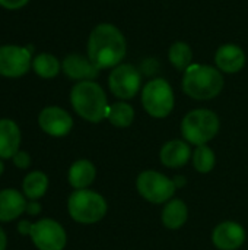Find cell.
I'll return each mask as SVG.
<instances>
[{
    "label": "cell",
    "instance_id": "obj_12",
    "mask_svg": "<svg viewBox=\"0 0 248 250\" xmlns=\"http://www.w3.org/2000/svg\"><path fill=\"white\" fill-rule=\"evenodd\" d=\"M212 242L219 250L240 249L246 242V230L235 221H224L215 227Z\"/></svg>",
    "mask_w": 248,
    "mask_h": 250
},
{
    "label": "cell",
    "instance_id": "obj_14",
    "mask_svg": "<svg viewBox=\"0 0 248 250\" xmlns=\"http://www.w3.org/2000/svg\"><path fill=\"white\" fill-rule=\"evenodd\" d=\"M215 63L224 73H238L246 66V53L237 44H224L215 53Z\"/></svg>",
    "mask_w": 248,
    "mask_h": 250
},
{
    "label": "cell",
    "instance_id": "obj_15",
    "mask_svg": "<svg viewBox=\"0 0 248 250\" xmlns=\"http://www.w3.org/2000/svg\"><path fill=\"white\" fill-rule=\"evenodd\" d=\"M191 158L190 145L186 141L172 139L162 145L159 151V160L162 166L168 168H180L184 167Z\"/></svg>",
    "mask_w": 248,
    "mask_h": 250
},
{
    "label": "cell",
    "instance_id": "obj_22",
    "mask_svg": "<svg viewBox=\"0 0 248 250\" xmlns=\"http://www.w3.org/2000/svg\"><path fill=\"white\" fill-rule=\"evenodd\" d=\"M107 119L115 127H129L134 120V110L126 101H118L110 105Z\"/></svg>",
    "mask_w": 248,
    "mask_h": 250
},
{
    "label": "cell",
    "instance_id": "obj_29",
    "mask_svg": "<svg viewBox=\"0 0 248 250\" xmlns=\"http://www.w3.org/2000/svg\"><path fill=\"white\" fill-rule=\"evenodd\" d=\"M6 246H7V237L3 229L0 227V250H6Z\"/></svg>",
    "mask_w": 248,
    "mask_h": 250
},
{
    "label": "cell",
    "instance_id": "obj_4",
    "mask_svg": "<svg viewBox=\"0 0 248 250\" xmlns=\"http://www.w3.org/2000/svg\"><path fill=\"white\" fill-rule=\"evenodd\" d=\"M219 117L208 108H196L187 113L181 122V135L187 144L200 146L212 141L219 132Z\"/></svg>",
    "mask_w": 248,
    "mask_h": 250
},
{
    "label": "cell",
    "instance_id": "obj_31",
    "mask_svg": "<svg viewBox=\"0 0 248 250\" xmlns=\"http://www.w3.org/2000/svg\"><path fill=\"white\" fill-rule=\"evenodd\" d=\"M3 170H4V166H3V163H1V160H0V176L3 174Z\"/></svg>",
    "mask_w": 248,
    "mask_h": 250
},
{
    "label": "cell",
    "instance_id": "obj_18",
    "mask_svg": "<svg viewBox=\"0 0 248 250\" xmlns=\"http://www.w3.org/2000/svg\"><path fill=\"white\" fill-rule=\"evenodd\" d=\"M95 177H96V168L89 160L75 161L70 166L69 174H67V180H69L70 186L75 188L76 190L86 189L88 186H91L94 183Z\"/></svg>",
    "mask_w": 248,
    "mask_h": 250
},
{
    "label": "cell",
    "instance_id": "obj_17",
    "mask_svg": "<svg viewBox=\"0 0 248 250\" xmlns=\"http://www.w3.org/2000/svg\"><path fill=\"white\" fill-rule=\"evenodd\" d=\"M20 145L19 126L10 119H0V160L12 158Z\"/></svg>",
    "mask_w": 248,
    "mask_h": 250
},
{
    "label": "cell",
    "instance_id": "obj_2",
    "mask_svg": "<svg viewBox=\"0 0 248 250\" xmlns=\"http://www.w3.org/2000/svg\"><path fill=\"white\" fill-rule=\"evenodd\" d=\"M73 110L86 122L99 123L107 119L108 100L102 86L94 81H80L70 91Z\"/></svg>",
    "mask_w": 248,
    "mask_h": 250
},
{
    "label": "cell",
    "instance_id": "obj_16",
    "mask_svg": "<svg viewBox=\"0 0 248 250\" xmlns=\"http://www.w3.org/2000/svg\"><path fill=\"white\" fill-rule=\"evenodd\" d=\"M26 201L16 189L0 190V221L7 223L16 220L26 209Z\"/></svg>",
    "mask_w": 248,
    "mask_h": 250
},
{
    "label": "cell",
    "instance_id": "obj_26",
    "mask_svg": "<svg viewBox=\"0 0 248 250\" xmlns=\"http://www.w3.org/2000/svg\"><path fill=\"white\" fill-rule=\"evenodd\" d=\"M29 0H0V6L7 10H16L28 4Z\"/></svg>",
    "mask_w": 248,
    "mask_h": 250
},
{
    "label": "cell",
    "instance_id": "obj_28",
    "mask_svg": "<svg viewBox=\"0 0 248 250\" xmlns=\"http://www.w3.org/2000/svg\"><path fill=\"white\" fill-rule=\"evenodd\" d=\"M25 212H26V214H29V215H38V214L41 212V205H39L37 201H31V202H28V204H26V209H25Z\"/></svg>",
    "mask_w": 248,
    "mask_h": 250
},
{
    "label": "cell",
    "instance_id": "obj_20",
    "mask_svg": "<svg viewBox=\"0 0 248 250\" xmlns=\"http://www.w3.org/2000/svg\"><path fill=\"white\" fill-rule=\"evenodd\" d=\"M47 189H48V177L42 171H31L23 179L22 190L23 195L31 201H37L42 198Z\"/></svg>",
    "mask_w": 248,
    "mask_h": 250
},
{
    "label": "cell",
    "instance_id": "obj_23",
    "mask_svg": "<svg viewBox=\"0 0 248 250\" xmlns=\"http://www.w3.org/2000/svg\"><path fill=\"white\" fill-rule=\"evenodd\" d=\"M168 59L171 64L178 70H186L189 66H191L193 60V51L190 45L184 41L174 42L168 50Z\"/></svg>",
    "mask_w": 248,
    "mask_h": 250
},
{
    "label": "cell",
    "instance_id": "obj_30",
    "mask_svg": "<svg viewBox=\"0 0 248 250\" xmlns=\"http://www.w3.org/2000/svg\"><path fill=\"white\" fill-rule=\"evenodd\" d=\"M174 183H175V186H177V188H181V186H184V185H186V179H184L183 176H177V177L174 179Z\"/></svg>",
    "mask_w": 248,
    "mask_h": 250
},
{
    "label": "cell",
    "instance_id": "obj_10",
    "mask_svg": "<svg viewBox=\"0 0 248 250\" xmlns=\"http://www.w3.org/2000/svg\"><path fill=\"white\" fill-rule=\"evenodd\" d=\"M31 239L38 250H63L67 243L61 224L50 218H42L32 224Z\"/></svg>",
    "mask_w": 248,
    "mask_h": 250
},
{
    "label": "cell",
    "instance_id": "obj_6",
    "mask_svg": "<svg viewBox=\"0 0 248 250\" xmlns=\"http://www.w3.org/2000/svg\"><path fill=\"white\" fill-rule=\"evenodd\" d=\"M174 104V91L168 81L155 78L142 88V105L149 116L164 119L171 114Z\"/></svg>",
    "mask_w": 248,
    "mask_h": 250
},
{
    "label": "cell",
    "instance_id": "obj_7",
    "mask_svg": "<svg viewBox=\"0 0 248 250\" xmlns=\"http://www.w3.org/2000/svg\"><path fill=\"white\" fill-rule=\"evenodd\" d=\"M136 189L139 195L151 204H167L172 199L177 186L174 180L168 179L165 174L146 170L137 176Z\"/></svg>",
    "mask_w": 248,
    "mask_h": 250
},
{
    "label": "cell",
    "instance_id": "obj_11",
    "mask_svg": "<svg viewBox=\"0 0 248 250\" xmlns=\"http://www.w3.org/2000/svg\"><path fill=\"white\" fill-rule=\"evenodd\" d=\"M38 125L47 135L61 138L70 133L73 127V119L64 108L50 105L41 110L38 116Z\"/></svg>",
    "mask_w": 248,
    "mask_h": 250
},
{
    "label": "cell",
    "instance_id": "obj_21",
    "mask_svg": "<svg viewBox=\"0 0 248 250\" xmlns=\"http://www.w3.org/2000/svg\"><path fill=\"white\" fill-rule=\"evenodd\" d=\"M61 69L60 62L50 53H41L32 59V70L44 79H51L58 75Z\"/></svg>",
    "mask_w": 248,
    "mask_h": 250
},
{
    "label": "cell",
    "instance_id": "obj_3",
    "mask_svg": "<svg viewBox=\"0 0 248 250\" xmlns=\"http://www.w3.org/2000/svg\"><path fill=\"white\" fill-rule=\"evenodd\" d=\"M224 85V75L218 67L209 64H191L184 70L183 91L193 100H213L222 92Z\"/></svg>",
    "mask_w": 248,
    "mask_h": 250
},
{
    "label": "cell",
    "instance_id": "obj_19",
    "mask_svg": "<svg viewBox=\"0 0 248 250\" xmlns=\"http://www.w3.org/2000/svg\"><path fill=\"white\" fill-rule=\"evenodd\" d=\"M189 218V208L181 199H171L165 204L161 221L168 230H178L181 229Z\"/></svg>",
    "mask_w": 248,
    "mask_h": 250
},
{
    "label": "cell",
    "instance_id": "obj_25",
    "mask_svg": "<svg viewBox=\"0 0 248 250\" xmlns=\"http://www.w3.org/2000/svg\"><path fill=\"white\" fill-rule=\"evenodd\" d=\"M12 160H13V164H15L18 168H22V170H25V168H28V167L31 166V157H29V154L25 152V151H18V152L12 157Z\"/></svg>",
    "mask_w": 248,
    "mask_h": 250
},
{
    "label": "cell",
    "instance_id": "obj_8",
    "mask_svg": "<svg viewBox=\"0 0 248 250\" xmlns=\"http://www.w3.org/2000/svg\"><path fill=\"white\" fill-rule=\"evenodd\" d=\"M108 86L113 95L123 101L134 98L142 86V75L136 66L121 63L111 70L108 76Z\"/></svg>",
    "mask_w": 248,
    "mask_h": 250
},
{
    "label": "cell",
    "instance_id": "obj_27",
    "mask_svg": "<svg viewBox=\"0 0 248 250\" xmlns=\"http://www.w3.org/2000/svg\"><path fill=\"white\" fill-rule=\"evenodd\" d=\"M31 230H32V224L26 220H22L19 221L18 224V231L22 234V236H31Z\"/></svg>",
    "mask_w": 248,
    "mask_h": 250
},
{
    "label": "cell",
    "instance_id": "obj_9",
    "mask_svg": "<svg viewBox=\"0 0 248 250\" xmlns=\"http://www.w3.org/2000/svg\"><path fill=\"white\" fill-rule=\"evenodd\" d=\"M32 47L0 45V75L4 78L23 76L32 66Z\"/></svg>",
    "mask_w": 248,
    "mask_h": 250
},
{
    "label": "cell",
    "instance_id": "obj_5",
    "mask_svg": "<svg viewBox=\"0 0 248 250\" xmlns=\"http://www.w3.org/2000/svg\"><path fill=\"white\" fill-rule=\"evenodd\" d=\"M107 201L98 192L89 189L75 190L67 201V211L72 220L80 224H95L107 215Z\"/></svg>",
    "mask_w": 248,
    "mask_h": 250
},
{
    "label": "cell",
    "instance_id": "obj_13",
    "mask_svg": "<svg viewBox=\"0 0 248 250\" xmlns=\"http://www.w3.org/2000/svg\"><path fill=\"white\" fill-rule=\"evenodd\" d=\"M61 70L64 75L73 81H94L99 69L89 60V57H85L82 54H69L64 57L61 63Z\"/></svg>",
    "mask_w": 248,
    "mask_h": 250
},
{
    "label": "cell",
    "instance_id": "obj_24",
    "mask_svg": "<svg viewBox=\"0 0 248 250\" xmlns=\"http://www.w3.org/2000/svg\"><path fill=\"white\" fill-rule=\"evenodd\" d=\"M191 158H193V166H194L196 171H199L202 174L210 173L213 170V167H215V163H216L215 152L208 145L196 146Z\"/></svg>",
    "mask_w": 248,
    "mask_h": 250
},
{
    "label": "cell",
    "instance_id": "obj_1",
    "mask_svg": "<svg viewBox=\"0 0 248 250\" xmlns=\"http://www.w3.org/2000/svg\"><path fill=\"white\" fill-rule=\"evenodd\" d=\"M127 54V42L123 32L113 23H99L89 34L88 57L101 69H114Z\"/></svg>",
    "mask_w": 248,
    "mask_h": 250
}]
</instances>
